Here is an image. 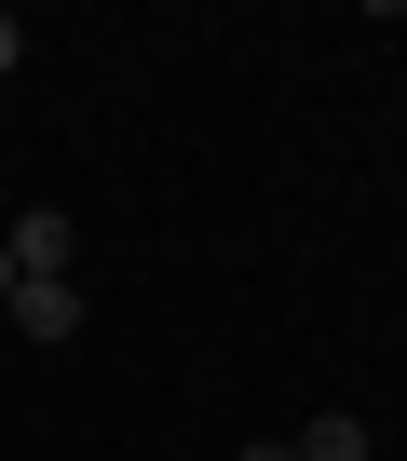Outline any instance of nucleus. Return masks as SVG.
I'll return each instance as SVG.
<instances>
[{"mask_svg": "<svg viewBox=\"0 0 407 461\" xmlns=\"http://www.w3.org/2000/svg\"><path fill=\"white\" fill-rule=\"evenodd\" d=\"M0 245H14V285H68V258H82V230H68V203H28L14 230H0Z\"/></svg>", "mask_w": 407, "mask_h": 461, "instance_id": "1", "label": "nucleus"}, {"mask_svg": "<svg viewBox=\"0 0 407 461\" xmlns=\"http://www.w3.org/2000/svg\"><path fill=\"white\" fill-rule=\"evenodd\" d=\"M299 461H366V420H353V407H326V420L299 434Z\"/></svg>", "mask_w": 407, "mask_h": 461, "instance_id": "3", "label": "nucleus"}, {"mask_svg": "<svg viewBox=\"0 0 407 461\" xmlns=\"http://www.w3.org/2000/svg\"><path fill=\"white\" fill-rule=\"evenodd\" d=\"M0 312H14V245H0Z\"/></svg>", "mask_w": 407, "mask_h": 461, "instance_id": "5", "label": "nucleus"}, {"mask_svg": "<svg viewBox=\"0 0 407 461\" xmlns=\"http://www.w3.org/2000/svg\"><path fill=\"white\" fill-rule=\"evenodd\" d=\"M14 326L28 339H82V285H14Z\"/></svg>", "mask_w": 407, "mask_h": 461, "instance_id": "2", "label": "nucleus"}, {"mask_svg": "<svg viewBox=\"0 0 407 461\" xmlns=\"http://www.w3.org/2000/svg\"><path fill=\"white\" fill-rule=\"evenodd\" d=\"M245 461H299V447H245Z\"/></svg>", "mask_w": 407, "mask_h": 461, "instance_id": "6", "label": "nucleus"}, {"mask_svg": "<svg viewBox=\"0 0 407 461\" xmlns=\"http://www.w3.org/2000/svg\"><path fill=\"white\" fill-rule=\"evenodd\" d=\"M14 55H28V28H14V14H0V82H14Z\"/></svg>", "mask_w": 407, "mask_h": 461, "instance_id": "4", "label": "nucleus"}]
</instances>
